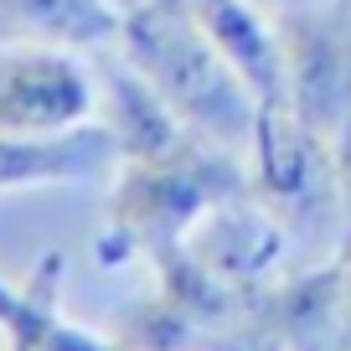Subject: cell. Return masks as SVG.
I'll use <instances>...</instances> for the list:
<instances>
[{"label":"cell","instance_id":"cell-5","mask_svg":"<svg viewBox=\"0 0 351 351\" xmlns=\"http://www.w3.org/2000/svg\"><path fill=\"white\" fill-rule=\"evenodd\" d=\"M289 73V109L315 134H336L351 119V0L279 16Z\"/></svg>","mask_w":351,"mask_h":351},{"label":"cell","instance_id":"cell-12","mask_svg":"<svg viewBox=\"0 0 351 351\" xmlns=\"http://www.w3.org/2000/svg\"><path fill=\"white\" fill-rule=\"evenodd\" d=\"M119 0H0V42H42L67 52H109L119 47Z\"/></svg>","mask_w":351,"mask_h":351},{"label":"cell","instance_id":"cell-8","mask_svg":"<svg viewBox=\"0 0 351 351\" xmlns=\"http://www.w3.org/2000/svg\"><path fill=\"white\" fill-rule=\"evenodd\" d=\"M191 21L202 26L222 62L248 83V93L263 104H289V73H285V36L279 21L253 0H186Z\"/></svg>","mask_w":351,"mask_h":351},{"label":"cell","instance_id":"cell-1","mask_svg":"<svg viewBox=\"0 0 351 351\" xmlns=\"http://www.w3.org/2000/svg\"><path fill=\"white\" fill-rule=\"evenodd\" d=\"M119 57L150 77V88L171 104V114L191 134L238 150L248 160L258 99L238 73L222 62V52L202 36L186 0H134L124 5Z\"/></svg>","mask_w":351,"mask_h":351},{"label":"cell","instance_id":"cell-16","mask_svg":"<svg viewBox=\"0 0 351 351\" xmlns=\"http://www.w3.org/2000/svg\"><path fill=\"white\" fill-rule=\"evenodd\" d=\"M5 351H32V346H21V341H5Z\"/></svg>","mask_w":351,"mask_h":351},{"label":"cell","instance_id":"cell-11","mask_svg":"<svg viewBox=\"0 0 351 351\" xmlns=\"http://www.w3.org/2000/svg\"><path fill=\"white\" fill-rule=\"evenodd\" d=\"M62 253H47L21 285L0 274V341L32 351H124L109 330H88L62 315Z\"/></svg>","mask_w":351,"mask_h":351},{"label":"cell","instance_id":"cell-13","mask_svg":"<svg viewBox=\"0 0 351 351\" xmlns=\"http://www.w3.org/2000/svg\"><path fill=\"white\" fill-rule=\"evenodd\" d=\"M330 160H336V191H341V248H351V119L330 134Z\"/></svg>","mask_w":351,"mask_h":351},{"label":"cell","instance_id":"cell-7","mask_svg":"<svg viewBox=\"0 0 351 351\" xmlns=\"http://www.w3.org/2000/svg\"><path fill=\"white\" fill-rule=\"evenodd\" d=\"M289 243L295 238H289V228L279 222V212L263 197H253V186H248V191H238V197L217 202V207L191 228L186 248L197 253L217 279H228V285H238V289H258L274 274H285Z\"/></svg>","mask_w":351,"mask_h":351},{"label":"cell","instance_id":"cell-17","mask_svg":"<svg viewBox=\"0 0 351 351\" xmlns=\"http://www.w3.org/2000/svg\"><path fill=\"white\" fill-rule=\"evenodd\" d=\"M119 5H134V0H119Z\"/></svg>","mask_w":351,"mask_h":351},{"label":"cell","instance_id":"cell-10","mask_svg":"<svg viewBox=\"0 0 351 351\" xmlns=\"http://www.w3.org/2000/svg\"><path fill=\"white\" fill-rule=\"evenodd\" d=\"M99 124H109L114 145H119V165L124 160H155L171 155L186 140V124L171 114V104L150 88V77L140 67H130L119 57V47L99 52Z\"/></svg>","mask_w":351,"mask_h":351},{"label":"cell","instance_id":"cell-9","mask_svg":"<svg viewBox=\"0 0 351 351\" xmlns=\"http://www.w3.org/2000/svg\"><path fill=\"white\" fill-rule=\"evenodd\" d=\"M114 171H119V145L99 119L62 134H0V191L77 186Z\"/></svg>","mask_w":351,"mask_h":351},{"label":"cell","instance_id":"cell-2","mask_svg":"<svg viewBox=\"0 0 351 351\" xmlns=\"http://www.w3.org/2000/svg\"><path fill=\"white\" fill-rule=\"evenodd\" d=\"M248 186V160L202 134H186L171 155H155V160H124L109 191L104 263L130 258V253L160 258V253L181 248L217 202Z\"/></svg>","mask_w":351,"mask_h":351},{"label":"cell","instance_id":"cell-6","mask_svg":"<svg viewBox=\"0 0 351 351\" xmlns=\"http://www.w3.org/2000/svg\"><path fill=\"white\" fill-rule=\"evenodd\" d=\"M248 310L285 351H351L341 253L295 274H274L269 285L253 289Z\"/></svg>","mask_w":351,"mask_h":351},{"label":"cell","instance_id":"cell-14","mask_svg":"<svg viewBox=\"0 0 351 351\" xmlns=\"http://www.w3.org/2000/svg\"><path fill=\"white\" fill-rule=\"evenodd\" d=\"M253 5H263V11L274 16H295V11H310V5H330V0H253Z\"/></svg>","mask_w":351,"mask_h":351},{"label":"cell","instance_id":"cell-3","mask_svg":"<svg viewBox=\"0 0 351 351\" xmlns=\"http://www.w3.org/2000/svg\"><path fill=\"white\" fill-rule=\"evenodd\" d=\"M253 197L279 212L295 243H336L341 248V191L330 140L315 134L289 104H263L248 140Z\"/></svg>","mask_w":351,"mask_h":351},{"label":"cell","instance_id":"cell-4","mask_svg":"<svg viewBox=\"0 0 351 351\" xmlns=\"http://www.w3.org/2000/svg\"><path fill=\"white\" fill-rule=\"evenodd\" d=\"M99 119V73L83 52L0 42V134H62Z\"/></svg>","mask_w":351,"mask_h":351},{"label":"cell","instance_id":"cell-15","mask_svg":"<svg viewBox=\"0 0 351 351\" xmlns=\"http://www.w3.org/2000/svg\"><path fill=\"white\" fill-rule=\"evenodd\" d=\"M341 253V274H346V330H351V248H336Z\"/></svg>","mask_w":351,"mask_h":351}]
</instances>
